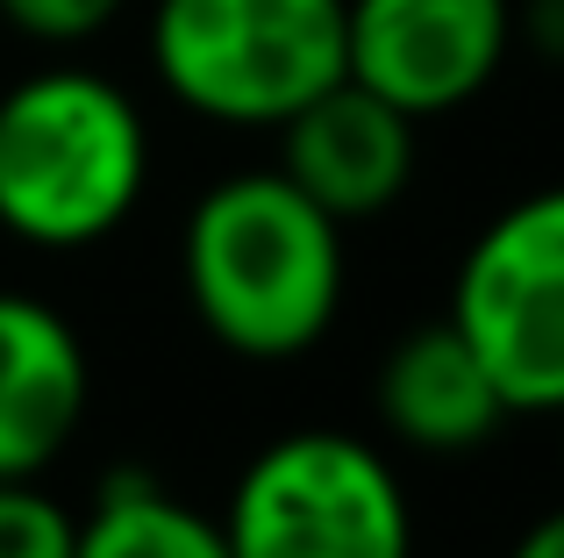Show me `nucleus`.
I'll return each instance as SVG.
<instances>
[{"instance_id": "nucleus-14", "label": "nucleus", "mask_w": 564, "mask_h": 558, "mask_svg": "<svg viewBox=\"0 0 564 558\" xmlns=\"http://www.w3.org/2000/svg\"><path fill=\"white\" fill-rule=\"evenodd\" d=\"M508 558H564V508H551V516H536L522 537H514Z\"/></svg>"}, {"instance_id": "nucleus-12", "label": "nucleus", "mask_w": 564, "mask_h": 558, "mask_svg": "<svg viewBox=\"0 0 564 558\" xmlns=\"http://www.w3.org/2000/svg\"><path fill=\"white\" fill-rule=\"evenodd\" d=\"M122 14V0H0V22L29 43H86Z\"/></svg>"}, {"instance_id": "nucleus-2", "label": "nucleus", "mask_w": 564, "mask_h": 558, "mask_svg": "<svg viewBox=\"0 0 564 558\" xmlns=\"http://www.w3.org/2000/svg\"><path fill=\"white\" fill-rule=\"evenodd\" d=\"M151 129L86 65L29 72L0 94V229L36 251H86L137 215Z\"/></svg>"}, {"instance_id": "nucleus-5", "label": "nucleus", "mask_w": 564, "mask_h": 558, "mask_svg": "<svg viewBox=\"0 0 564 558\" xmlns=\"http://www.w3.org/2000/svg\"><path fill=\"white\" fill-rule=\"evenodd\" d=\"M451 322L514 416H564V186L522 194L471 237Z\"/></svg>"}, {"instance_id": "nucleus-3", "label": "nucleus", "mask_w": 564, "mask_h": 558, "mask_svg": "<svg viewBox=\"0 0 564 558\" xmlns=\"http://www.w3.org/2000/svg\"><path fill=\"white\" fill-rule=\"evenodd\" d=\"M151 72L207 122L279 129L350 72V0H158Z\"/></svg>"}, {"instance_id": "nucleus-1", "label": "nucleus", "mask_w": 564, "mask_h": 558, "mask_svg": "<svg viewBox=\"0 0 564 558\" xmlns=\"http://www.w3.org/2000/svg\"><path fill=\"white\" fill-rule=\"evenodd\" d=\"M186 301L236 358H301L344 308V223L286 172H229L186 215Z\"/></svg>"}, {"instance_id": "nucleus-10", "label": "nucleus", "mask_w": 564, "mask_h": 558, "mask_svg": "<svg viewBox=\"0 0 564 558\" xmlns=\"http://www.w3.org/2000/svg\"><path fill=\"white\" fill-rule=\"evenodd\" d=\"M79 558H236L221 516H200L143 473H115L79 516Z\"/></svg>"}, {"instance_id": "nucleus-6", "label": "nucleus", "mask_w": 564, "mask_h": 558, "mask_svg": "<svg viewBox=\"0 0 564 558\" xmlns=\"http://www.w3.org/2000/svg\"><path fill=\"white\" fill-rule=\"evenodd\" d=\"M514 0H350V79L429 122L500 79Z\"/></svg>"}, {"instance_id": "nucleus-4", "label": "nucleus", "mask_w": 564, "mask_h": 558, "mask_svg": "<svg viewBox=\"0 0 564 558\" xmlns=\"http://www.w3.org/2000/svg\"><path fill=\"white\" fill-rule=\"evenodd\" d=\"M236 558H414L400 473L350 430H286L221 508Z\"/></svg>"}, {"instance_id": "nucleus-11", "label": "nucleus", "mask_w": 564, "mask_h": 558, "mask_svg": "<svg viewBox=\"0 0 564 558\" xmlns=\"http://www.w3.org/2000/svg\"><path fill=\"white\" fill-rule=\"evenodd\" d=\"M0 558H79V508L36 480H0Z\"/></svg>"}, {"instance_id": "nucleus-13", "label": "nucleus", "mask_w": 564, "mask_h": 558, "mask_svg": "<svg viewBox=\"0 0 564 558\" xmlns=\"http://www.w3.org/2000/svg\"><path fill=\"white\" fill-rule=\"evenodd\" d=\"M514 36H529L543 57H564V0H529L514 14Z\"/></svg>"}, {"instance_id": "nucleus-7", "label": "nucleus", "mask_w": 564, "mask_h": 558, "mask_svg": "<svg viewBox=\"0 0 564 558\" xmlns=\"http://www.w3.org/2000/svg\"><path fill=\"white\" fill-rule=\"evenodd\" d=\"M279 172L336 223H372L414 180V115L344 72L329 94L279 122Z\"/></svg>"}, {"instance_id": "nucleus-8", "label": "nucleus", "mask_w": 564, "mask_h": 558, "mask_svg": "<svg viewBox=\"0 0 564 558\" xmlns=\"http://www.w3.org/2000/svg\"><path fill=\"white\" fill-rule=\"evenodd\" d=\"M86 344L51 301L0 287V480H43L86 422Z\"/></svg>"}, {"instance_id": "nucleus-9", "label": "nucleus", "mask_w": 564, "mask_h": 558, "mask_svg": "<svg viewBox=\"0 0 564 558\" xmlns=\"http://www.w3.org/2000/svg\"><path fill=\"white\" fill-rule=\"evenodd\" d=\"M508 416H514L508 394L494 387L486 358L471 351V336L451 315L400 336L379 365V422L408 451H436V459L479 451L486 437H500Z\"/></svg>"}]
</instances>
